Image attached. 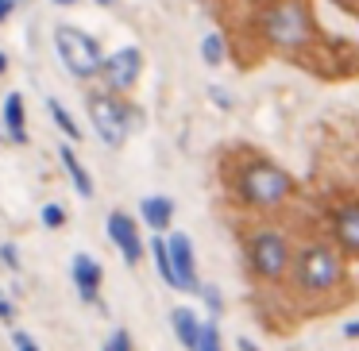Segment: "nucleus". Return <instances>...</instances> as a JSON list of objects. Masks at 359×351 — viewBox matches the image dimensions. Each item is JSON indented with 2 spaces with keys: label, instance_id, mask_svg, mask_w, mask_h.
Listing matches in <instances>:
<instances>
[{
  "label": "nucleus",
  "instance_id": "obj_1",
  "mask_svg": "<svg viewBox=\"0 0 359 351\" xmlns=\"http://www.w3.org/2000/svg\"><path fill=\"white\" fill-rule=\"evenodd\" d=\"M294 193V178L271 163H251L240 170V197L259 209H274Z\"/></svg>",
  "mask_w": 359,
  "mask_h": 351
},
{
  "label": "nucleus",
  "instance_id": "obj_2",
  "mask_svg": "<svg viewBox=\"0 0 359 351\" xmlns=\"http://www.w3.org/2000/svg\"><path fill=\"white\" fill-rule=\"evenodd\" d=\"M55 47H58L62 66L74 74V78H97V74H101V62H104L101 43H97L89 32H81V27H58Z\"/></svg>",
  "mask_w": 359,
  "mask_h": 351
},
{
  "label": "nucleus",
  "instance_id": "obj_3",
  "mask_svg": "<svg viewBox=\"0 0 359 351\" xmlns=\"http://www.w3.org/2000/svg\"><path fill=\"white\" fill-rule=\"evenodd\" d=\"M263 32L282 50L302 47V43H309V12H305L302 0H278L263 16Z\"/></svg>",
  "mask_w": 359,
  "mask_h": 351
},
{
  "label": "nucleus",
  "instance_id": "obj_4",
  "mask_svg": "<svg viewBox=\"0 0 359 351\" xmlns=\"http://www.w3.org/2000/svg\"><path fill=\"white\" fill-rule=\"evenodd\" d=\"M89 116H93V128L101 135V143H109L112 151L128 143V132H132V109L124 101H116L112 93H97L89 97Z\"/></svg>",
  "mask_w": 359,
  "mask_h": 351
},
{
  "label": "nucleus",
  "instance_id": "obj_5",
  "mask_svg": "<svg viewBox=\"0 0 359 351\" xmlns=\"http://www.w3.org/2000/svg\"><path fill=\"white\" fill-rule=\"evenodd\" d=\"M297 282L309 294H325V289H332L340 282V259L328 247H309L302 255V263H297Z\"/></svg>",
  "mask_w": 359,
  "mask_h": 351
},
{
  "label": "nucleus",
  "instance_id": "obj_6",
  "mask_svg": "<svg viewBox=\"0 0 359 351\" xmlns=\"http://www.w3.org/2000/svg\"><path fill=\"white\" fill-rule=\"evenodd\" d=\"M248 259L263 278H278L290 266V243L278 232H255L248 240Z\"/></svg>",
  "mask_w": 359,
  "mask_h": 351
},
{
  "label": "nucleus",
  "instance_id": "obj_7",
  "mask_svg": "<svg viewBox=\"0 0 359 351\" xmlns=\"http://www.w3.org/2000/svg\"><path fill=\"white\" fill-rule=\"evenodd\" d=\"M143 70V55L135 47H120L116 55H109L101 62V74H104V85L112 89V93H124V89L135 85V78H140Z\"/></svg>",
  "mask_w": 359,
  "mask_h": 351
},
{
  "label": "nucleus",
  "instance_id": "obj_8",
  "mask_svg": "<svg viewBox=\"0 0 359 351\" xmlns=\"http://www.w3.org/2000/svg\"><path fill=\"white\" fill-rule=\"evenodd\" d=\"M109 240L116 243V251L124 255L128 266H135L143 259V240H140V228L128 212H112L109 216Z\"/></svg>",
  "mask_w": 359,
  "mask_h": 351
},
{
  "label": "nucleus",
  "instance_id": "obj_9",
  "mask_svg": "<svg viewBox=\"0 0 359 351\" xmlns=\"http://www.w3.org/2000/svg\"><path fill=\"white\" fill-rule=\"evenodd\" d=\"M70 278H74V286H78V294H81V301H86V305L101 301L104 270H101V263H97L93 255H74L70 259Z\"/></svg>",
  "mask_w": 359,
  "mask_h": 351
},
{
  "label": "nucleus",
  "instance_id": "obj_10",
  "mask_svg": "<svg viewBox=\"0 0 359 351\" xmlns=\"http://www.w3.org/2000/svg\"><path fill=\"white\" fill-rule=\"evenodd\" d=\"M166 255H170V266H174V282L178 289H197V270H194V247L182 232H174L166 240Z\"/></svg>",
  "mask_w": 359,
  "mask_h": 351
},
{
  "label": "nucleus",
  "instance_id": "obj_11",
  "mask_svg": "<svg viewBox=\"0 0 359 351\" xmlns=\"http://www.w3.org/2000/svg\"><path fill=\"white\" fill-rule=\"evenodd\" d=\"M332 228L336 240L348 247V255H359V201H344L332 209Z\"/></svg>",
  "mask_w": 359,
  "mask_h": 351
},
{
  "label": "nucleus",
  "instance_id": "obj_12",
  "mask_svg": "<svg viewBox=\"0 0 359 351\" xmlns=\"http://www.w3.org/2000/svg\"><path fill=\"white\" fill-rule=\"evenodd\" d=\"M4 132L16 147L27 143V112H24V97L20 93H8L4 97Z\"/></svg>",
  "mask_w": 359,
  "mask_h": 351
},
{
  "label": "nucleus",
  "instance_id": "obj_13",
  "mask_svg": "<svg viewBox=\"0 0 359 351\" xmlns=\"http://www.w3.org/2000/svg\"><path fill=\"white\" fill-rule=\"evenodd\" d=\"M140 212H143V220H147L151 232L163 235L166 228H170V220H174V201H170V197H143Z\"/></svg>",
  "mask_w": 359,
  "mask_h": 351
},
{
  "label": "nucleus",
  "instance_id": "obj_14",
  "mask_svg": "<svg viewBox=\"0 0 359 351\" xmlns=\"http://www.w3.org/2000/svg\"><path fill=\"white\" fill-rule=\"evenodd\" d=\"M58 155H62V166H66V174H70L74 189H78L81 197H93V193H97V189H93V178H89V170L81 166V158L74 155L70 143H62V147H58Z\"/></svg>",
  "mask_w": 359,
  "mask_h": 351
},
{
  "label": "nucleus",
  "instance_id": "obj_15",
  "mask_svg": "<svg viewBox=\"0 0 359 351\" xmlns=\"http://www.w3.org/2000/svg\"><path fill=\"white\" fill-rule=\"evenodd\" d=\"M170 324H174V332H178L182 347H186V351H194V347H197V332H201V320H197V312L182 305V309H174Z\"/></svg>",
  "mask_w": 359,
  "mask_h": 351
},
{
  "label": "nucleus",
  "instance_id": "obj_16",
  "mask_svg": "<svg viewBox=\"0 0 359 351\" xmlns=\"http://www.w3.org/2000/svg\"><path fill=\"white\" fill-rule=\"evenodd\" d=\"M47 109H50V120L58 124V132H62L70 143H81V128H78V120H74L70 112L62 109V101H55V97H50V101H47Z\"/></svg>",
  "mask_w": 359,
  "mask_h": 351
},
{
  "label": "nucleus",
  "instance_id": "obj_17",
  "mask_svg": "<svg viewBox=\"0 0 359 351\" xmlns=\"http://www.w3.org/2000/svg\"><path fill=\"white\" fill-rule=\"evenodd\" d=\"M151 255H155V266H158V274H163V282L178 289V282H174V266H170V255H166V240H163V235H151Z\"/></svg>",
  "mask_w": 359,
  "mask_h": 351
},
{
  "label": "nucleus",
  "instance_id": "obj_18",
  "mask_svg": "<svg viewBox=\"0 0 359 351\" xmlns=\"http://www.w3.org/2000/svg\"><path fill=\"white\" fill-rule=\"evenodd\" d=\"M194 351H224L220 347V328L212 320H201V332H197V347Z\"/></svg>",
  "mask_w": 359,
  "mask_h": 351
},
{
  "label": "nucleus",
  "instance_id": "obj_19",
  "mask_svg": "<svg viewBox=\"0 0 359 351\" xmlns=\"http://www.w3.org/2000/svg\"><path fill=\"white\" fill-rule=\"evenodd\" d=\"M201 58L209 66H220L224 62V39H220V35H209V39L201 43Z\"/></svg>",
  "mask_w": 359,
  "mask_h": 351
},
{
  "label": "nucleus",
  "instance_id": "obj_20",
  "mask_svg": "<svg viewBox=\"0 0 359 351\" xmlns=\"http://www.w3.org/2000/svg\"><path fill=\"white\" fill-rule=\"evenodd\" d=\"M43 224H47V228H62L66 224V209H62V205H43Z\"/></svg>",
  "mask_w": 359,
  "mask_h": 351
},
{
  "label": "nucleus",
  "instance_id": "obj_21",
  "mask_svg": "<svg viewBox=\"0 0 359 351\" xmlns=\"http://www.w3.org/2000/svg\"><path fill=\"white\" fill-rule=\"evenodd\" d=\"M12 343H16V351H39V343H35L24 328H12Z\"/></svg>",
  "mask_w": 359,
  "mask_h": 351
},
{
  "label": "nucleus",
  "instance_id": "obj_22",
  "mask_svg": "<svg viewBox=\"0 0 359 351\" xmlns=\"http://www.w3.org/2000/svg\"><path fill=\"white\" fill-rule=\"evenodd\" d=\"M0 263H4V266H12V270H16V266H20V251L12 247V243H0Z\"/></svg>",
  "mask_w": 359,
  "mask_h": 351
},
{
  "label": "nucleus",
  "instance_id": "obj_23",
  "mask_svg": "<svg viewBox=\"0 0 359 351\" xmlns=\"http://www.w3.org/2000/svg\"><path fill=\"white\" fill-rule=\"evenodd\" d=\"M109 351H132V336H128L124 328H120V332L109 340Z\"/></svg>",
  "mask_w": 359,
  "mask_h": 351
},
{
  "label": "nucleus",
  "instance_id": "obj_24",
  "mask_svg": "<svg viewBox=\"0 0 359 351\" xmlns=\"http://www.w3.org/2000/svg\"><path fill=\"white\" fill-rule=\"evenodd\" d=\"M0 320H4V324H12V320H16V305H12L4 294H0Z\"/></svg>",
  "mask_w": 359,
  "mask_h": 351
},
{
  "label": "nucleus",
  "instance_id": "obj_25",
  "mask_svg": "<svg viewBox=\"0 0 359 351\" xmlns=\"http://www.w3.org/2000/svg\"><path fill=\"white\" fill-rule=\"evenodd\" d=\"M12 8H16V0H0V24L12 16Z\"/></svg>",
  "mask_w": 359,
  "mask_h": 351
},
{
  "label": "nucleus",
  "instance_id": "obj_26",
  "mask_svg": "<svg viewBox=\"0 0 359 351\" xmlns=\"http://www.w3.org/2000/svg\"><path fill=\"white\" fill-rule=\"evenodd\" d=\"M344 336H348V340H359V320H351V324L344 328Z\"/></svg>",
  "mask_w": 359,
  "mask_h": 351
},
{
  "label": "nucleus",
  "instance_id": "obj_27",
  "mask_svg": "<svg viewBox=\"0 0 359 351\" xmlns=\"http://www.w3.org/2000/svg\"><path fill=\"white\" fill-rule=\"evenodd\" d=\"M0 74H8V55L0 50Z\"/></svg>",
  "mask_w": 359,
  "mask_h": 351
},
{
  "label": "nucleus",
  "instance_id": "obj_28",
  "mask_svg": "<svg viewBox=\"0 0 359 351\" xmlns=\"http://www.w3.org/2000/svg\"><path fill=\"white\" fill-rule=\"evenodd\" d=\"M240 351H259V347H255L251 340H240Z\"/></svg>",
  "mask_w": 359,
  "mask_h": 351
},
{
  "label": "nucleus",
  "instance_id": "obj_29",
  "mask_svg": "<svg viewBox=\"0 0 359 351\" xmlns=\"http://www.w3.org/2000/svg\"><path fill=\"white\" fill-rule=\"evenodd\" d=\"M332 4H340V8H355V0H332Z\"/></svg>",
  "mask_w": 359,
  "mask_h": 351
},
{
  "label": "nucleus",
  "instance_id": "obj_30",
  "mask_svg": "<svg viewBox=\"0 0 359 351\" xmlns=\"http://www.w3.org/2000/svg\"><path fill=\"white\" fill-rule=\"evenodd\" d=\"M97 4H104V8H109V4H116V0H97Z\"/></svg>",
  "mask_w": 359,
  "mask_h": 351
},
{
  "label": "nucleus",
  "instance_id": "obj_31",
  "mask_svg": "<svg viewBox=\"0 0 359 351\" xmlns=\"http://www.w3.org/2000/svg\"><path fill=\"white\" fill-rule=\"evenodd\" d=\"M55 4H74V0H55Z\"/></svg>",
  "mask_w": 359,
  "mask_h": 351
}]
</instances>
